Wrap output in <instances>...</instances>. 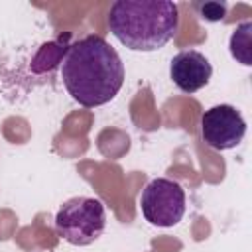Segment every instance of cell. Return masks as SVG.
<instances>
[{"label":"cell","instance_id":"obj_1","mask_svg":"<svg viewBox=\"0 0 252 252\" xmlns=\"http://www.w3.org/2000/svg\"><path fill=\"white\" fill-rule=\"evenodd\" d=\"M61 79L81 106L94 108L110 102L122 89L124 63L104 37L91 33L67 47Z\"/></svg>","mask_w":252,"mask_h":252},{"label":"cell","instance_id":"obj_2","mask_svg":"<svg viewBox=\"0 0 252 252\" xmlns=\"http://www.w3.org/2000/svg\"><path fill=\"white\" fill-rule=\"evenodd\" d=\"M108 28L132 51H158L177 33L179 10L169 0H116Z\"/></svg>","mask_w":252,"mask_h":252},{"label":"cell","instance_id":"obj_3","mask_svg":"<svg viewBox=\"0 0 252 252\" xmlns=\"http://www.w3.org/2000/svg\"><path fill=\"white\" fill-rule=\"evenodd\" d=\"M106 226L104 205L94 197H73L65 201L55 215L57 234L75 246H87L98 240Z\"/></svg>","mask_w":252,"mask_h":252},{"label":"cell","instance_id":"obj_4","mask_svg":"<svg viewBox=\"0 0 252 252\" xmlns=\"http://www.w3.org/2000/svg\"><path fill=\"white\" fill-rule=\"evenodd\" d=\"M140 207L150 224L161 228L175 226L185 215V191L173 179L156 177L144 187Z\"/></svg>","mask_w":252,"mask_h":252},{"label":"cell","instance_id":"obj_5","mask_svg":"<svg viewBox=\"0 0 252 252\" xmlns=\"http://www.w3.org/2000/svg\"><path fill=\"white\" fill-rule=\"evenodd\" d=\"M246 134L242 114L230 104H217L201 116V136L213 150L224 152L236 148Z\"/></svg>","mask_w":252,"mask_h":252},{"label":"cell","instance_id":"obj_6","mask_svg":"<svg viewBox=\"0 0 252 252\" xmlns=\"http://www.w3.org/2000/svg\"><path fill=\"white\" fill-rule=\"evenodd\" d=\"M213 75L209 59L197 49H183L173 55L169 63V77L173 85L183 93H195L203 89Z\"/></svg>","mask_w":252,"mask_h":252},{"label":"cell","instance_id":"obj_7","mask_svg":"<svg viewBox=\"0 0 252 252\" xmlns=\"http://www.w3.org/2000/svg\"><path fill=\"white\" fill-rule=\"evenodd\" d=\"M252 22H242L230 35V53L236 61H240L242 65L250 67L252 65V57H250V47H252Z\"/></svg>","mask_w":252,"mask_h":252},{"label":"cell","instance_id":"obj_8","mask_svg":"<svg viewBox=\"0 0 252 252\" xmlns=\"http://www.w3.org/2000/svg\"><path fill=\"white\" fill-rule=\"evenodd\" d=\"M195 8L199 10V16L207 22H219L224 18L226 14V4H219V2H205V4H195Z\"/></svg>","mask_w":252,"mask_h":252}]
</instances>
